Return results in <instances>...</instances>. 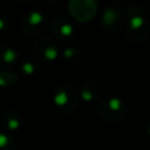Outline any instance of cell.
Wrapping results in <instances>:
<instances>
[{
	"instance_id": "obj_1",
	"label": "cell",
	"mask_w": 150,
	"mask_h": 150,
	"mask_svg": "<svg viewBox=\"0 0 150 150\" xmlns=\"http://www.w3.org/2000/svg\"><path fill=\"white\" fill-rule=\"evenodd\" d=\"M97 114L107 122H118L125 115V107L118 98H108L98 104Z\"/></svg>"
},
{
	"instance_id": "obj_2",
	"label": "cell",
	"mask_w": 150,
	"mask_h": 150,
	"mask_svg": "<svg viewBox=\"0 0 150 150\" xmlns=\"http://www.w3.org/2000/svg\"><path fill=\"white\" fill-rule=\"evenodd\" d=\"M148 33H149V26L145 19L142 18L141 15L132 16L127 28V36L135 42H139L146 38Z\"/></svg>"
},
{
	"instance_id": "obj_3",
	"label": "cell",
	"mask_w": 150,
	"mask_h": 150,
	"mask_svg": "<svg viewBox=\"0 0 150 150\" xmlns=\"http://www.w3.org/2000/svg\"><path fill=\"white\" fill-rule=\"evenodd\" d=\"M125 18V15L123 14V12L121 13V11H118V8H108L104 13V15L102 16V22L103 25L109 28V29H118L121 27V25L123 23V19Z\"/></svg>"
},
{
	"instance_id": "obj_4",
	"label": "cell",
	"mask_w": 150,
	"mask_h": 150,
	"mask_svg": "<svg viewBox=\"0 0 150 150\" xmlns=\"http://www.w3.org/2000/svg\"><path fill=\"white\" fill-rule=\"evenodd\" d=\"M81 95H82V97H83L86 101H88V102H90V101L95 100V98H96V96L98 95V94H97L96 86H95V84H91V89H89L88 83H86V84L83 83L82 89H81Z\"/></svg>"
},
{
	"instance_id": "obj_5",
	"label": "cell",
	"mask_w": 150,
	"mask_h": 150,
	"mask_svg": "<svg viewBox=\"0 0 150 150\" xmlns=\"http://www.w3.org/2000/svg\"><path fill=\"white\" fill-rule=\"evenodd\" d=\"M69 98H70V95H69L67 91H64V90H60V91H57V93L55 94L54 101H55V103H56L57 105L61 107V105H66V104H68Z\"/></svg>"
},
{
	"instance_id": "obj_6",
	"label": "cell",
	"mask_w": 150,
	"mask_h": 150,
	"mask_svg": "<svg viewBox=\"0 0 150 150\" xmlns=\"http://www.w3.org/2000/svg\"><path fill=\"white\" fill-rule=\"evenodd\" d=\"M2 59H4L5 62L11 63V62H13V61L16 59V53H15L13 49H6L5 53H4Z\"/></svg>"
},
{
	"instance_id": "obj_7",
	"label": "cell",
	"mask_w": 150,
	"mask_h": 150,
	"mask_svg": "<svg viewBox=\"0 0 150 150\" xmlns=\"http://www.w3.org/2000/svg\"><path fill=\"white\" fill-rule=\"evenodd\" d=\"M28 21L32 25H38V23H40L42 21V15L40 13H38V12H33V13H30V15L28 18Z\"/></svg>"
},
{
	"instance_id": "obj_8",
	"label": "cell",
	"mask_w": 150,
	"mask_h": 150,
	"mask_svg": "<svg viewBox=\"0 0 150 150\" xmlns=\"http://www.w3.org/2000/svg\"><path fill=\"white\" fill-rule=\"evenodd\" d=\"M45 56L48 59V60H53L57 56V50L55 47H47L45 49Z\"/></svg>"
},
{
	"instance_id": "obj_9",
	"label": "cell",
	"mask_w": 150,
	"mask_h": 150,
	"mask_svg": "<svg viewBox=\"0 0 150 150\" xmlns=\"http://www.w3.org/2000/svg\"><path fill=\"white\" fill-rule=\"evenodd\" d=\"M8 143V137L5 134H0V148H4Z\"/></svg>"
},
{
	"instance_id": "obj_10",
	"label": "cell",
	"mask_w": 150,
	"mask_h": 150,
	"mask_svg": "<svg viewBox=\"0 0 150 150\" xmlns=\"http://www.w3.org/2000/svg\"><path fill=\"white\" fill-rule=\"evenodd\" d=\"M22 68H23V70H25L27 74H30V73L34 70V67H33L30 63H26V64H23Z\"/></svg>"
},
{
	"instance_id": "obj_11",
	"label": "cell",
	"mask_w": 150,
	"mask_h": 150,
	"mask_svg": "<svg viewBox=\"0 0 150 150\" xmlns=\"http://www.w3.org/2000/svg\"><path fill=\"white\" fill-rule=\"evenodd\" d=\"M18 125H19L18 120H9V121H8V127H9L11 129H16Z\"/></svg>"
},
{
	"instance_id": "obj_12",
	"label": "cell",
	"mask_w": 150,
	"mask_h": 150,
	"mask_svg": "<svg viewBox=\"0 0 150 150\" xmlns=\"http://www.w3.org/2000/svg\"><path fill=\"white\" fill-rule=\"evenodd\" d=\"M146 131L150 134V121H148V123H146Z\"/></svg>"
},
{
	"instance_id": "obj_13",
	"label": "cell",
	"mask_w": 150,
	"mask_h": 150,
	"mask_svg": "<svg viewBox=\"0 0 150 150\" xmlns=\"http://www.w3.org/2000/svg\"><path fill=\"white\" fill-rule=\"evenodd\" d=\"M2 28H4V20L0 19V29H2Z\"/></svg>"
}]
</instances>
